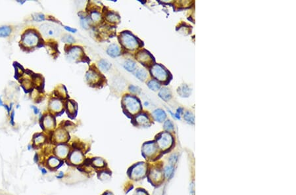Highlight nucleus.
Returning <instances> with one entry per match:
<instances>
[{"label": "nucleus", "instance_id": "1", "mask_svg": "<svg viewBox=\"0 0 296 195\" xmlns=\"http://www.w3.org/2000/svg\"><path fill=\"white\" fill-rule=\"evenodd\" d=\"M148 165L146 162H138L134 164L127 171L128 177L134 181H139L147 176Z\"/></svg>", "mask_w": 296, "mask_h": 195}, {"label": "nucleus", "instance_id": "2", "mask_svg": "<svg viewBox=\"0 0 296 195\" xmlns=\"http://www.w3.org/2000/svg\"><path fill=\"white\" fill-rule=\"evenodd\" d=\"M161 150L154 142H147L142 146V154L146 160L154 161L160 156Z\"/></svg>", "mask_w": 296, "mask_h": 195}, {"label": "nucleus", "instance_id": "3", "mask_svg": "<svg viewBox=\"0 0 296 195\" xmlns=\"http://www.w3.org/2000/svg\"><path fill=\"white\" fill-rule=\"evenodd\" d=\"M147 176L150 182L154 186H159L163 182L165 175L163 170L159 166H155L153 168L148 169Z\"/></svg>", "mask_w": 296, "mask_h": 195}, {"label": "nucleus", "instance_id": "4", "mask_svg": "<svg viewBox=\"0 0 296 195\" xmlns=\"http://www.w3.org/2000/svg\"><path fill=\"white\" fill-rule=\"evenodd\" d=\"M173 139L172 135L168 132H164L157 135V145L162 152L168 151L172 145Z\"/></svg>", "mask_w": 296, "mask_h": 195}, {"label": "nucleus", "instance_id": "5", "mask_svg": "<svg viewBox=\"0 0 296 195\" xmlns=\"http://www.w3.org/2000/svg\"><path fill=\"white\" fill-rule=\"evenodd\" d=\"M123 103L128 112L134 114L140 109V103L137 99L132 96H126L123 99Z\"/></svg>", "mask_w": 296, "mask_h": 195}, {"label": "nucleus", "instance_id": "6", "mask_svg": "<svg viewBox=\"0 0 296 195\" xmlns=\"http://www.w3.org/2000/svg\"><path fill=\"white\" fill-rule=\"evenodd\" d=\"M122 44L128 49H134L138 46L136 39L129 33H123L121 36Z\"/></svg>", "mask_w": 296, "mask_h": 195}, {"label": "nucleus", "instance_id": "7", "mask_svg": "<svg viewBox=\"0 0 296 195\" xmlns=\"http://www.w3.org/2000/svg\"><path fill=\"white\" fill-rule=\"evenodd\" d=\"M151 73L157 80L165 81L168 78V73L161 66L156 64L151 68Z\"/></svg>", "mask_w": 296, "mask_h": 195}, {"label": "nucleus", "instance_id": "8", "mask_svg": "<svg viewBox=\"0 0 296 195\" xmlns=\"http://www.w3.org/2000/svg\"><path fill=\"white\" fill-rule=\"evenodd\" d=\"M41 31L45 36H56L59 35V28L51 24H44L41 26Z\"/></svg>", "mask_w": 296, "mask_h": 195}, {"label": "nucleus", "instance_id": "9", "mask_svg": "<svg viewBox=\"0 0 296 195\" xmlns=\"http://www.w3.org/2000/svg\"><path fill=\"white\" fill-rule=\"evenodd\" d=\"M23 42L26 46H34L38 42V37L33 32L27 33L23 38Z\"/></svg>", "mask_w": 296, "mask_h": 195}, {"label": "nucleus", "instance_id": "10", "mask_svg": "<svg viewBox=\"0 0 296 195\" xmlns=\"http://www.w3.org/2000/svg\"><path fill=\"white\" fill-rule=\"evenodd\" d=\"M69 159L72 164L79 165L84 161V156L79 150H75L71 154Z\"/></svg>", "mask_w": 296, "mask_h": 195}, {"label": "nucleus", "instance_id": "11", "mask_svg": "<svg viewBox=\"0 0 296 195\" xmlns=\"http://www.w3.org/2000/svg\"><path fill=\"white\" fill-rule=\"evenodd\" d=\"M136 122L137 124L140 126H150V120L148 119L147 116L145 114H142V115H138L136 118Z\"/></svg>", "mask_w": 296, "mask_h": 195}, {"label": "nucleus", "instance_id": "12", "mask_svg": "<svg viewBox=\"0 0 296 195\" xmlns=\"http://www.w3.org/2000/svg\"><path fill=\"white\" fill-rule=\"evenodd\" d=\"M55 152H56L57 155L61 158V159H63V158L66 157V155L68 154L69 153V148L65 145H59L57 146L56 149H55Z\"/></svg>", "mask_w": 296, "mask_h": 195}, {"label": "nucleus", "instance_id": "13", "mask_svg": "<svg viewBox=\"0 0 296 195\" xmlns=\"http://www.w3.org/2000/svg\"><path fill=\"white\" fill-rule=\"evenodd\" d=\"M138 59L142 63L146 64L147 62L148 64L150 63V62L151 61V60H152V58H151L150 55L148 53L142 51V52L139 53V54L138 55Z\"/></svg>", "mask_w": 296, "mask_h": 195}, {"label": "nucleus", "instance_id": "14", "mask_svg": "<svg viewBox=\"0 0 296 195\" xmlns=\"http://www.w3.org/2000/svg\"><path fill=\"white\" fill-rule=\"evenodd\" d=\"M107 53L111 57H117L120 54V48L116 44H112L107 49Z\"/></svg>", "mask_w": 296, "mask_h": 195}, {"label": "nucleus", "instance_id": "15", "mask_svg": "<svg viewBox=\"0 0 296 195\" xmlns=\"http://www.w3.org/2000/svg\"><path fill=\"white\" fill-rule=\"evenodd\" d=\"M153 116L155 120L159 122H162V121H164L166 118V115L165 112L162 111V110L161 109L155 110V111L153 112Z\"/></svg>", "mask_w": 296, "mask_h": 195}, {"label": "nucleus", "instance_id": "16", "mask_svg": "<svg viewBox=\"0 0 296 195\" xmlns=\"http://www.w3.org/2000/svg\"><path fill=\"white\" fill-rule=\"evenodd\" d=\"M81 52H82V50H81L79 47H73V48L69 51V55L71 58H72V60L76 59L77 57H79L80 56Z\"/></svg>", "mask_w": 296, "mask_h": 195}, {"label": "nucleus", "instance_id": "17", "mask_svg": "<svg viewBox=\"0 0 296 195\" xmlns=\"http://www.w3.org/2000/svg\"><path fill=\"white\" fill-rule=\"evenodd\" d=\"M92 164L95 168H103L105 166V162L101 158H95L92 159Z\"/></svg>", "mask_w": 296, "mask_h": 195}, {"label": "nucleus", "instance_id": "18", "mask_svg": "<svg viewBox=\"0 0 296 195\" xmlns=\"http://www.w3.org/2000/svg\"><path fill=\"white\" fill-rule=\"evenodd\" d=\"M159 96L165 101H168L171 97V91L167 88H163L159 92Z\"/></svg>", "mask_w": 296, "mask_h": 195}, {"label": "nucleus", "instance_id": "19", "mask_svg": "<svg viewBox=\"0 0 296 195\" xmlns=\"http://www.w3.org/2000/svg\"><path fill=\"white\" fill-rule=\"evenodd\" d=\"M51 109L52 110H54L55 112H59L62 109V104L61 102L57 101V100H54L52 101L50 104Z\"/></svg>", "mask_w": 296, "mask_h": 195}, {"label": "nucleus", "instance_id": "20", "mask_svg": "<svg viewBox=\"0 0 296 195\" xmlns=\"http://www.w3.org/2000/svg\"><path fill=\"white\" fill-rule=\"evenodd\" d=\"M190 89L186 86H182L179 88L178 90V93H179L181 96L187 97L190 94Z\"/></svg>", "mask_w": 296, "mask_h": 195}, {"label": "nucleus", "instance_id": "21", "mask_svg": "<svg viewBox=\"0 0 296 195\" xmlns=\"http://www.w3.org/2000/svg\"><path fill=\"white\" fill-rule=\"evenodd\" d=\"M99 67L100 69L103 71H109L111 68V64L108 61H107L104 59H102L99 61Z\"/></svg>", "mask_w": 296, "mask_h": 195}, {"label": "nucleus", "instance_id": "22", "mask_svg": "<svg viewBox=\"0 0 296 195\" xmlns=\"http://www.w3.org/2000/svg\"><path fill=\"white\" fill-rule=\"evenodd\" d=\"M136 65L135 62L131 60H128L127 61H126L124 64V68L127 69V71L130 72H132L134 71L136 68Z\"/></svg>", "mask_w": 296, "mask_h": 195}, {"label": "nucleus", "instance_id": "23", "mask_svg": "<svg viewBox=\"0 0 296 195\" xmlns=\"http://www.w3.org/2000/svg\"><path fill=\"white\" fill-rule=\"evenodd\" d=\"M98 78V76L93 71H90L86 74V79L90 82H94Z\"/></svg>", "mask_w": 296, "mask_h": 195}, {"label": "nucleus", "instance_id": "24", "mask_svg": "<svg viewBox=\"0 0 296 195\" xmlns=\"http://www.w3.org/2000/svg\"><path fill=\"white\" fill-rule=\"evenodd\" d=\"M163 170V174L165 177L166 178H170L172 175L173 171H174V168L172 165H167L166 166Z\"/></svg>", "mask_w": 296, "mask_h": 195}, {"label": "nucleus", "instance_id": "25", "mask_svg": "<svg viewBox=\"0 0 296 195\" xmlns=\"http://www.w3.org/2000/svg\"><path fill=\"white\" fill-rule=\"evenodd\" d=\"M43 125L46 128H51L53 126L54 122L53 120L50 116H46L43 120Z\"/></svg>", "mask_w": 296, "mask_h": 195}, {"label": "nucleus", "instance_id": "26", "mask_svg": "<svg viewBox=\"0 0 296 195\" xmlns=\"http://www.w3.org/2000/svg\"><path fill=\"white\" fill-rule=\"evenodd\" d=\"M11 30L9 27H2L0 28V37H7L8 36Z\"/></svg>", "mask_w": 296, "mask_h": 195}, {"label": "nucleus", "instance_id": "27", "mask_svg": "<svg viewBox=\"0 0 296 195\" xmlns=\"http://www.w3.org/2000/svg\"><path fill=\"white\" fill-rule=\"evenodd\" d=\"M136 76L137 78L140 80H144L147 78V72L143 69H139L136 73Z\"/></svg>", "mask_w": 296, "mask_h": 195}, {"label": "nucleus", "instance_id": "28", "mask_svg": "<svg viewBox=\"0 0 296 195\" xmlns=\"http://www.w3.org/2000/svg\"><path fill=\"white\" fill-rule=\"evenodd\" d=\"M48 164H49L51 168H55V167H57L58 165L60 164V161H59V160L57 159V158L51 157L50 159L48 160Z\"/></svg>", "mask_w": 296, "mask_h": 195}, {"label": "nucleus", "instance_id": "29", "mask_svg": "<svg viewBox=\"0 0 296 195\" xmlns=\"http://www.w3.org/2000/svg\"><path fill=\"white\" fill-rule=\"evenodd\" d=\"M148 86H149V87L151 90H152L153 91H157L159 89L160 87L159 83L157 81H155L154 80H151L150 82L148 83Z\"/></svg>", "mask_w": 296, "mask_h": 195}, {"label": "nucleus", "instance_id": "30", "mask_svg": "<svg viewBox=\"0 0 296 195\" xmlns=\"http://www.w3.org/2000/svg\"><path fill=\"white\" fill-rule=\"evenodd\" d=\"M107 19L109 22H111V23H115V22H117L118 19H119V18H118V17L115 14H114L113 13H109L107 15Z\"/></svg>", "mask_w": 296, "mask_h": 195}, {"label": "nucleus", "instance_id": "31", "mask_svg": "<svg viewBox=\"0 0 296 195\" xmlns=\"http://www.w3.org/2000/svg\"><path fill=\"white\" fill-rule=\"evenodd\" d=\"M184 118L186 121H188V122H190L191 124L194 123V116L191 112H187L186 114H185Z\"/></svg>", "mask_w": 296, "mask_h": 195}, {"label": "nucleus", "instance_id": "32", "mask_svg": "<svg viewBox=\"0 0 296 195\" xmlns=\"http://www.w3.org/2000/svg\"><path fill=\"white\" fill-rule=\"evenodd\" d=\"M56 138L57 139V141H64L66 139V135L65 133L63 131H57L56 133Z\"/></svg>", "mask_w": 296, "mask_h": 195}, {"label": "nucleus", "instance_id": "33", "mask_svg": "<svg viewBox=\"0 0 296 195\" xmlns=\"http://www.w3.org/2000/svg\"><path fill=\"white\" fill-rule=\"evenodd\" d=\"M62 41L67 43H72L75 42V39H74L71 36L65 35L64 37H63Z\"/></svg>", "mask_w": 296, "mask_h": 195}, {"label": "nucleus", "instance_id": "34", "mask_svg": "<svg viewBox=\"0 0 296 195\" xmlns=\"http://www.w3.org/2000/svg\"><path fill=\"white\" fill-rule=\"evenodd\" d=\"M164 127H165V130L166 131H172V130H174V126H173V124L171 122V121H170V120H167L165 123Z\"/></svg>", "mask_w": 296, "mask_h": 195}, {"label": "nucleus", "instance_id": "35", "mask_svg": "<svg viewBox=\"0 0 296 195\" xmlns=\"http://www.w3.org/2000/svg\"><path fill=\"white\" fill-rule=\"evenodd\" d=\"M134 195H149V194L147 193V191L145 190V189L139 188L135 190Z\"/></svg>", "mask_w": 296, "mask_h": 195}, {"label": "nucleus", "instance_id": "36", "mask_svg": "<svg viewBox=\"0 0 296 195\" xmlns=\"http://www.w3.org/2000/svg\"><path fill=\"white\" fill-rule=\"evenodd\" d=\"M91 18H92V19L93 20L94 22H97V21L99 20V19H100V14H99L97 12H94V13H92L91 14Z\"/></svg>", "mask_w": 296, "mask_h": 195}, {"label": "nucleus", "instance_id": "37", "mask_svg": "<svg viewBox=\"0 0 296 195\" xmlns=\"http://www.w3.org/2000/svg\"><path fill=\"white\" fill-rule=\"evenodd\" d=\"M44 140H45V137L42 135H39L36 137H35L34 141L37 144H40V143H42Z\"/></svg>", "mask_w": 296, "mask_h": 195}, {"label": "nucleus", "instance_id": "38", "mask_svg": "<svg viewBox=\"0 0 296 195\" xmlns=\"http://www.w3.org/2000/svg\"><path fill=\"white\" fill-rule=\"evenodd\" d=\"M129 90H130V91L132 92V93L135 94H138L140 92V88L134 86H130V87H129Z\"/></svg>", "mask_w": 296, "mask_h": 195}, {"label": "nucleus", "instance_id": "39", "mask_svg": "<svg viewBox=\"0 0 296 195\" xmlns=\"http://www.w3.org/2000/svg\"><path fill=\"white\" fill-rule=\"evenodd\" d=\"M34 18L36 21H42L44 20V15L42 14H36Z\"/></svg>", "mask_w": 296, "mask_h": 195}, {"label": "nucleus", "instance_id": "40", "mask_svg": "<svg viewBox=\"0 0 296 195\" xmlns=\"http://www.w3.org/2000/svg\"><path fill=\"white\" fill-rule=\"evenodd\" d=\"M81 24H82L83 28H88L89 27V22L88 21L87 19H86V18H84V19L81 20Z\"/></svg>", "mask_w": 296, "mask_h": 195}, {"label": "nucleus", "instance_id": "41", "mask_svg": "<svg viewBox=\"0 0 296 195\" xmlns=\"http://www.w3.org/2000/svg\"><path fill=\"white\" fill-rule=\"evenodd\" d=\"M68 110H69L70 112H75V108H74L73 104L72 103V102H70L68 104Z\"/></svg>", "mask_w": 296, "mask_h": 195}, {"label": "nucleus", "instance_id": "42", "mask_svg": "<svg viewBox=\"0 0 296 195\" xmlns=\"http://www.w3.org/2000/svg\"><path fill=\"white\" fill-rule=\"evenodd\" d=\"M177 160V156L176 155H172L171 158H170V161H171V163H175L176 160Z\"/></svg>", "mask_w": 296, "mask_h": 195}, {"label": "nucleus", "instance_id": "43", "mask_svg": "<svg viewBox=\"0 0 296 195\" xmlns=\"http://www.w3.org/2000/svg\"><path fill=\"white\" fill-rule=\"evenodd\" d=\"M65 28L66 29V30L69 31V32H76V29H74V28H71V27H65Z\"/></svg>", "mask_w": 296, "mask_h": 195}, {"label": "nucleus", "instance_id": "44", "mask_svg": "<svg viewBox=\"0 0 296 195\" xmlns=\"http://www.w3.org/2000/svg\"><path fill=\"white\" fill-rule=\"evenodd\" d=\"M31 108L34 110V113L36 114V115H37V114H38L39 113V109L36 107V106H31Z\"/></svg>", "mask_w": 296, "mask_h": 195}, {"label": "nucleus", "instance_id": "45", "mask_svg": "<svg viewBox=\"0 0 296 195\" xmlns=\"http://www.w3.org/2000/svg\"><path fill=\"white\" fill-rule=\"evenodd\" d=\"M14 112L13 111L11 114V124L13 126L14 125Z\"/></svg>", "mask_w": 296, "mask_h": 195}, {"label": "nucleus", "instance_id": "46", "mask_svg": "<svg viewBox=\"0 0 296 195\" xmlns=\"http://www.w3.org/2000/svg\"><path fill=\"white\" fill-rule=\"evenodd\" d=\"M102 195H113V194L112 193L109 192V191H107V192H105L104 194H102Z\"/></svg>", "mask_w": 296, "mask_h": 195}, {"label": "nucleus", "instance_id": "47", "mask_svg": "<svg viewBox=\"0 0 296 195\" xmlns=\"http://www.w3.org/2000/svg\"><path fill=\"white\" fill-rule=\"evenodd\" d=\"M41 171H42V174H43V175H44V174H46V173H47V171L45 170V169H43V168L41 169Z\"/></svg>", "mask_w": 296, "mask_h": 195}, {"label": "nucleus", "instance_id": "48", "mask_svg": "<svg viewBox=\"0 0 296 195\" xmlns=\"http://www.w3.org/2000/svg\"><path fill=\"white\" fill-rule=\"evenodd\" d=\"M63 172H61L60 173V175L57 176V178H61L63 177Z\"/></svg>", "mask_w": 296, "mask_h": 195}, {"label": "nucleus", "instance_id": "49", "mask_svg": "<svg viewBox=\"0 0 296 195\" xmlns=\"http://www.w3.org/2000/svg\"><path fill=\"white\" fill-rule=\"evenodd\" d=\"M0 106H3V102L2 101L1 97H0Z\"/></svg>", "mask_w": 296, "mask_h": 195}]
</instances>
